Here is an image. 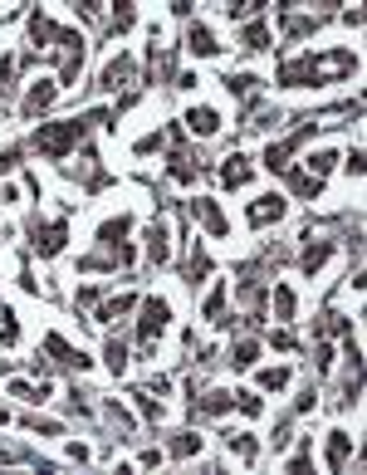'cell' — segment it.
<instances>
[{
  "instance_id": "6da1fadb",
  "label": "cell",
  "mask_w": 367,
  "mask_h": 475,
  "mask_svg": "<svg viewBox=\"0 0 367 475\" xmlns=\"http://www.w3.org/2000/svg\"><path fill=\"white\" fill-rule=\"evenodd\" d=\"M358 59L348 49H333V54H318V59H289L279 69V84H313V79H343L353 74Z\"/></svg>"
},
{
  "instance_id": "7a4b0ae2",
  "label": "cell",
  "mask_w": 367,
  "mask_h": 475,
  "mask_svg": "<svg viewBox=\"0 0 367 475\" xmlns=\"http://www.w3.org/2000/svg\"><path fill=\"white\" fill-rule=\"evenodd\" d=\"M98 118H108V113H89V118H64V123H44V128L35 132V152H44V157H54V162H64V157L74 152V142H84L89 123H98Z\"/></svg>"
},
{
  "instance_id": "3957f363",
  "label": "cell",
  "mask_w": 367,
  "mask_h": 475,
  "mask_svg": "<svg viewBox=\"0 0 367 475\" xmlns=\"http://www.w3.org/2000/svg\"><path fill=\"white\" fill-rule=\"evenodd\" d=\"M313 128H318V123H304L299 132H289V137L270 142V147H265V167H270V172H289V157H294V152L313 137Z\"/></svg>"
},
{
  "instance_id": "277c9868",
  "label": "cell",
  "mask_w": 367,
  "mask_h": 475,
  "mask_svg": "<svg viewBox=\"0 0 367 475\" xmlns=\"http://www.w3.org/2000/svg\"><path fill=\"white\" fill-rule=\"evenodd\" d=\"M167 319H172V309H167V299H142V319H137V338L142 343H152L162 328H167Z\"/></svg>"
},
{
  "instance_id": "5b68a950",
  "label": "cell",
  "mask_w": 367,
  "mask_h": 475,
  "mask_svg": "<svg viewBox=\"0 0 367 475\" xmlns=\"http://www.w3.org/2000/svg\"><path fill=\"white\" fill-rule=\"evenodd\" d=\"M64 240H69V226H64V221H54V226H39V230H35V250H39V255H59V250H64Z\"/></svg>"
},
{
  "instance_id": "8992f818",
  "label": "cell",
  "mask_w": 367,
  "mask_h": 475,
  "mask_svg": "<svg viewBox=\"0 0 367 475\" xmlns=\"http://www.w3.org/2000/svg\"><path fill=\"white\" fill-rule=\"evenodd\" d=\"M245 216H250V226H270V221L284 216V196H255Z\"/></svg>"
},
{
  "instance_id": "52a82bcc",
  "label": "cell",
  "mask_w": 367,
  "mask_h": 475,
  "mask_svg": "<svg viewBox=\"0 0 367 475\" xmlns=\"http://www.w3.org/2000/svg\"><path fill=\"white\" fill-rule=\"evenodd\" d=\"M44 348H49V358H54V363H64V368H84V363H89V358H84V353H74L59 333H49V338H44Z\"/></svg>"
},
{
  "instance_id": "ba28073f",
  "label": "cell",
  "mask_w": 367,
  "mask_h": 475,
  "mask_svg": "<svg viewBox=\"0 0 367 475\" xmlns=\"http://www.w3.org/2000/svg\"><path fill=\"white\" fill-rule=\"evenodd\" d=\"M289 191H294V196H304V201H313V196L323 191V177H313L309 167H299V172H289Z\"/></svg>"
},
{
  "instance_id": "9c48e42d",
  "label": "cell",
  "mask_w": 367,
  "mask_h": 475,
  "mask_svg": "<svg viewBox=\"0 0 367 475\" xmlns=\"http://www.w3.org/2000/svg\"><path fill=\"white\" fill-rule=\"evenodd\" d=\"M167 172H172V182H196V172H201V162H191V152H172L167 157Z\"/></svg>"
},
{
  "instance_id": "30bf717a",
  "label": "cell",
  "mask_w": 367,
  "mask_h": 475,
  "mask_svg": "<svg viewBox=\"0 0 367 475\" xmlns=\"http://www.w3.org/2000/svg\"><path fill=\"white\" fill-rule=\"evenodd\" d=\"M186 128L201 132V137H211V132L220 128V113H216V108H191V113H186Z\"/></svg>"
},
{
  "instance_id": "8fae6325",
  "label": "cell",
  "mask_w": 367,
  "mask_h": 475,
  "mask_svg": "<svg viewBox=\"0 0 367 475\" xmlns=\"http://www.w3.org/2000/svg\"><path fill=\"white\" fill-rule=\"evenodd\" d=\"M220 182H225V187H245V182H250V162H245L240 152H230L225 167H220Z\"/></svg>"
},
{
  "instance_id": "7c38bea8",
  "label": "cell",
  "mask_w": 367,
  "mask_h": 475,
  "mask_svg": "<svg viewBox=\"0 0 367 475\" xmlns=\"http://www.w3.org/2000/svg\"><path fill=\"white\" fill-rule=\"evenodd\" d=\"M191 211L206 221V230H211V235H225V216H220V206H216V201H206V196H201Z\"/></svg>"
},
{
  "instance_id": "4fadbf2b",
  "label": "cell",
  "mask_w": 367,
  "mask_h": 475,
  "mask_svg": "<svg viewBox=\"0 0 367 475\" xmlns=\"http://www.w3.org/2000/svg\"><path fill=\"white\" fill-rule=\"evenodd\" d=\"M49 103H54V79H35V89L25 94V108L39 113V108H49Z\"/></svg>"
},
{
  "instance_id": "5bb4252c",
  "label": "cell",
  "mask_w": 367,
  "mask_h": 475,
  "mask_svg": "<svg viewBox=\"0 0 367 475\" xmlns=\"http://www.w3.org/2000/svg\"><path fill=\"white\" fill-rule=\"evenodd\" d=\"M186 44H191L196 54H216V49H220V44L211 39V30H206V25H191V30H186Z\"/></svg>"
},
{
  "instance_id": "9a60e30c",
  "label": "cell",
  "mask_w": 367,
  "mask_h": 475,
  "mask_svg": "<svg viewBox=\"0 0 367 475\" xmlns=\"http://www.w3.org/2000/svg\"><path fill=\"white\" fill-rule=\"evenodd\" d=\"M103 84H108V89H118V84H132V59H113V64L103 69Z\"/></svg>"
},
{
  "instance_id": "2e32d148",
  "label": "cell",
  "mask_w": 367,
  "mask_h": 475,
  "mask_svg": "<svg viewBox=\"0 0 367 475\" xmlns=\"http://www.w3.org/2000/svg\"><path fill=\"white\" fill-rule=\"evenodd\" d=\"M255 358H260V343H255V338H240V343L230 348V363H235V368H250Z\"/></svg>"
},
{
  "instance_id": "e0dca14e",
  "label": "cell",
  "mask_w": 367,
  "mask_h": 475,
  "mask_svg": "<svg viewBox=\"0 0 367 475\" xmlns=\"http://www.w3.org/2000/svg\"><path fill=\"white\" fill-rule=\"evenodd\" d=\"M343 461H348V431H333L328 436V466L343 471Z\"/></svg>"
},
{
  "instance_id": "ac0fdd59",
  "label": "cell",
  "mask_w": 367,
  "mask_h": 475,
  "mask_svg": "<svg viewBox=\"0 0 367 475\" xmlns=\"http://www.w3.org/2000/svg\"><path fill=\"white\" fill-rule=\"evenodd\" d=\"M240 39H245V49H265V44H270V30H265V20H250Z\"/></svg>"
},
{
  "instance_id": "d6986e66",
  "label": "cell",
  "mask_w": 367,
  "mask_h": 475,
  "mask_svg": "<svg viewBox=\"0 0 367 475\" xmlns=\"http://www.w3.org/2000/svg\"><path fill=\"white\" fill-rule=\"evenodd\" d=\"M328 255H333V245H328V240H318V245H309V250H304V260H299V265H304V270L313 275V270H318V265H323Z\"/></svg>"
},
{
  "instance_id": "ffe728a7",
  "label": "cell",
  "mask_w": 367,
  "mask_h": 475,
  "mask_svg": "<svg viewBox=\"0 0 367 475\" xmlns=\"http://www.w3.org/2000/svg\"><path fill=\"white\" fill-rule=\"evenodd\" d=\"M225 84H230V94H235V98H255V89H260V79H255V74H230Z\"/></svg>"
},
{
  "instance_id": "44dd1931",
  "label": "cell",
  "mask_w": 367,
  "mask_h": 475,
  "mask_svg": "<svg viewBox=\"0 0 367 475\" xmlns=\"http://www.w3.org/2000/svg\"><path fill=\"white\" fill-rule=\"evenodd\" d=\"M196 451H201V436H196V431H182V436L172 441V456H177V461H186V456H196Z\"/></svg>"
},
{
  "instance_id": "7402d4cb",
  "label": "cell",
  "mask_w": 367,
  "mask_h": 475,
  "mask_svg": "<svg viewBox=\"0 0 367 475\" xmlns=\"http://www.w3.org/2000/svg\"><path fill=\"white\" fill-rule=\"evenodd\" d=\"M147 255H152V260H167V255H172V245H167V230H162V226H152V235H147Z\"/></svg>"
},
{
  "instance_id": "603a6c76",
  "label": "cell",
  "mask_w": 367,
  "mask_h": 475,
  "mask_svg": "<svg viewBox=\"0 0 367 475\" xmlns=\"http://www.w3.org/2000/svg\"><path fill=\"white\" fill-rule=\"evenodd\" d=\"M132 304H137V299H132V294H118V299H108V304H103V309H98V319H103V323H108V319H118V314H127V309H132Z\"/></svg>"
},
{
  "instance_id": "cb8c5ba5",
  "label": "cell",
  "mask_w": 367,
  "mask_h": 475,
  "mask_svg": "<svg viewBox=\"0 0 367 475\" xmlns=\"http://www.w3.org/2000/svg\"><path fill=\"white\" fill-rule=\"evenodd\" d=\"M103 358H108V368H113V373H123V368H127V348H123V338H108Z\"/></svg>"
},
{
  "instance_id": "d4e9b609",
  "label": "cell",
  "mask_w": 367,
  "mask_h": 475,
  "mask_svg": "<svg viewBox=\"0 0 367 475\" xmlns=\"http://www.w3.org/2000/svg\"><path fill=\"white\" fill-rule=\"evenodd\" d=\"M225 407H235L230 392H206V397H201V412H225Z\"/></svg>"
},
{
  "instance_id": "484cf974",
  "label": "cell",
  "mask_w": 367,
  "mask_h": 475,
  "mask_svg": "<svg viewBox=\"0 0 367 475\" xmlns=\"http://www.w3.org/2000/svg\"><path fill=\"white\" fill-rule=\"evenodd\" d=\"M220 309H225V285L211 289V299H206V319H211V323H220Z\"/></svg>"
},
{
  "instance_id": "4316f807",
  "label": "cell",
  "mask_w": 367,
  "mask_h": 475,
  "mask_svg": "<svg viewBox=\"0 0 367 475\" xmlns=\"http://www.w3.org/2000/svg\"><path fill=\"white\" fill-rule=\"evenodd\" d=\"M235 407H240L245 417H260V412H265V402H260L255 392H235Z\"/></svg>"
},
{
  "instance_id": "83f0119b",
  "label": "cell",
  "mask_w": 367,
  "mask_h": 475,
  "mask_svg": "<svg viewBox=\"0 0 367 475\" xmlns=\"http://www.w3.org/2000/svg\"><path fill=\"white\" fill-rule=\"evenodd\" d=\"M230 451H235L240 461H255V451H260V446H255V436H230Z\"/></svg>"
},
{
  "instance_id": "f1b7e54d",
  "label": "cell",
  "mask_w": 367,
  "mask_h": 475,
  "mask_svg": "<svg viewBox=\"0 0 367 475\" xmlns=\"http://www.w3.org/2000/svg\"><path fill=\"white\" fill-rule=\"evenodd\" d=\"M284 382H289V368H265L260 373V387H270V392H279Z\"/></svg>"
},
{
  "instance_id": "f546056e",
  "label": "cell",
  "mask_w": 367,
  "mask_h": 475,
  "mask_svg": "<svg viewBox=\"0 0 367 475\" xmlns=\"http://www.w3.org/2000/svg\"><path fill=\"white\" fill-rule=\"evenodd\" d=\"M132 402H137V412H142V417H152V421L162 417V407H157V402H152L147 392H132Z\"/></svg>"
},
{
  "instance_id": "4dcf8cb0",
  "label": "cell",
  "mask_w": 367,
  "mask_h": 475,
  "mask_svg": "<svg viewBox=\"0 0 367 475\" xmlns=\"http://www.w3.org/2000/svg\"><path fill=\"white\" fill-rule=\"evenodd\" d=\"M275 309H279V314H284V319L294 314V294H289V289H284V285L275 289Z\"/></svg>"
},
{
  "instance_id": "1f68e13d",
  "label": "cell",
  "mask_w": 367,
  "mask_h": 475,
  "mask_svg": "<svg viewBox=\"0 0 367 475\" xmlns=\"http://www.w3.org/2000/svg\"><path fill=\"white\" fill-rule=\"evenodd\" d=\"M162 147V132H147V137H137V152L147 157V152H157Z\"/></svg>"
},
{
  "instance_id": "d6a6232c",
  "label": "cell",
  "mask_w": 367,
  "mask_h": 475,
  "mask_svg": "<svg viewBox=\"0 0 367 475\" xmlns=\"http://www.w3.org/2000/svg\"><path fill=\"white\" fill-rule=\"evenodd\" d=\"M323 333H348V323L338 314H323Z\"/></svg>"
},
{
  "instance_id": "836d02e7",
  "label": "cell",
  "mask_w": 367,
  "mask_h": 475,
  "mask_svg": "<svg viewBox=\"0 0 367 475\" xmlns=\"http://www.w3.org/2000/svg\"><path fill=\"white\" fill-rule=\"evenodd\" d=\"M206 270H211V260H206V255L196 250V255H191V275H206Z\"/></svg>"
},
{
  "instance_id": "e575fe53",
  "label": "cell",
  "mask_w": 367,
  "mask_h": 475,
  "mask_svg": "<svg viewBox=\"0 0 367 475\" xmlns=\"http://www.w3.org/2000/svg\"><path fill=\"white\" fill-rule=\"evenodd\" d=\"M15 162H20V152H15V147H10V152H0V172H10Z\"/></svg>"
}]
</instances>
